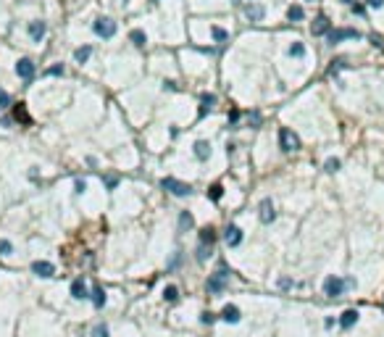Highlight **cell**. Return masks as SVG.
Instances as JSON below:
<instances>
[{"mask_svg": "<svg viewBox=\"0 0 384 337\" xmlns=\"http://www.w3.org/2000/svg\"><path fill=\"white\" fill-rule=\"evenodd\" d=\"M350 287H355V280H342V277H327L324 280V295L327 298H340Z\"/></svg>", "mask_w": 384, "mask_h": 337, "instance_id": "cell-1", "label": "cell"}, {"mask_svg": "<svg viewBox=\"0 0 384 337\" xmlns=\"http://www.w3.org/2000/svg\"><path fill=\"white\" fill-rule=\"evenodd\" d=\"M161 187H164L166 192H171V195H177V198L192 195V185L179 182V179H174V177H164V179H161Z\"/></svg>", "mask_w": 384, "mask_h": 337, "instance_id": "cell-2", "label": "cell"}, {"mask_svg": "<svg viewBox=\"0 0 384 337\" xmlns=\"http://www.w3.org/2000/svg\"><path fill=\"white\" fill-rule=\"evenodd\" d=\"M279 148H282L284 153H295V150H300V137H297L292 129L282 127V129H279Z\"/></svg>", "mask_w": 384, "mask_h": 337, "instance_id": "cell-3", "label": "cell"}, {"mask_svg": "<svg viewBox=\"0 0 384 337\" xmlns=\"http://www.w3.org/2000/svg\"><path fill=\"white\" fill-rule=\"evenodd\" d=\"M95 35L97 37H103V40H110V37L116 35V21L113 19H108V16H103V19H97L95 21Z\"/></svg>", "mask_w": 384, "mask_h": 337, "instance_id": "cell-4", "label": "cell"}, {"mask_svg": "<svg viewBox=\"0 0 384 337\" xmlns=\"http://www.w3.org/2000/svg\"><path fill=\"white\" fill-rule=\"evenodd\" d=\"M258 219H261L263 224H271L276 219V211H274V203H271V198H263L261 206H258Z\"/></svg>", "mask_w": 384, "mask_h": 337, "instance_id": "cell-5", "label": "cell"}, {"mask_svg": "<svg viewBox=\"0 0 384 337\" xmlns=\"http://www.w3.org/2000/svg\"><path fill=\"white\" fill-rule=\"evenodd\" d=\"M355 37H361L355 29H331L327 35V40H329V45H340L342 40H355Z\"/></svg>", "mask_w": 384, "mask_h": 337, "instance_id": "cell-6", "label": "cell"}, {"mask_svg": "<svg viewBox=\"0 0 384 337\" xmlns=\"http://www.w3.org/2000/svg\"><path fill=\"white\" fill-rule=\"evenodd\" d=\"M311 32H313L316 37L329 35V32H331V21H329V16H327V14H318V16L313 19V24H311Z\"/></svg>", "mask_w": 384, "mask_h": 337, "instance_id": "cell-7", "label": "cell"}, {"mask_svg": "<svg viewBox=\"0 0 384 337\" xmlns=\"http://www.w3.org/2000/svg\"><path fill=\"white\" fill-rule=\"evenodd\" d=\"M224 243L229 245V248H237V245L242 243V229H239L237 224H229L224 229Z\"/></svg>", "mask_w": 384, "mask_h": 337, "instance_id": "cell-8", "label": "cell"}, {"mask_svg": "<svg viewBox=\"0 0 384 337\" xmlns=\"http://www.w3.org/2000/svg\"><path fill=\"white\" fill-rule=\"evenodd\" d=\"M205 290H208L211 295H219V293H224V290H226V280H224L221 274H216V271H213V274L208 277V282H205Z\"/></svg>", "mask_w": 384, "mask_h": 337, "instance_id": "cell-9", "label": "cell"}, {"mask_svg": "<svg viewBox=\"0 0 384 337\" xmlns=\"http://www.w3.org/2000/svg\"><path fill=\"white\" fill-rule=\"evenodd\" d=\"M358 319H361V314H358L355 308H347V311H342V314H340V319H337V321H340L342 329H353L355 324H358Z\"/></svg>", "mask_w": 384, "mask_h": 337, "instance_id": "cell-10", "label": "cell"}, {"mask_svg": "<svg viewBox=\"0 0 384 337\" xmlns=\"http://www.w3.org/2000/svg\"><path fill=\"white\" fill-rule=\"evenodd\" d=\"M16 74L21 76L24 82H29L32 76H35V63H32L29 58H21V61L16 63Z\"/></svg>", "mask_w": 384, "mask_h": 337, "instance_id": "cell-11", "label": "cell"}, {"mask_svg": "<svg viewBox=\"0 0 384 337\" xmlns=\"http://www.w3.org/2000/svg\"><path fill=\"white\" fill-rule=\"evenodd\" d=\"M32 271H35L37 277H42V280H48V277L55 274V266L50 261H35L32 263Z\"/></svg>", "mask_w": 384, "mask_h": 337, "instance_id": "cell-12", "label": "cell"}, {"mask_svg": "<svg viewBox=\"0 0 384 337\" xmlns=\"http://www.w3.org/2000/svg\"><path fill=\"white\" fill-rule=\"evenodd\" d=\"M71 298H76V300H87V298H90L87 282H84L82 277H79V280H74V282H71Z\"/></svg>", "mask_w": 384, "mask_h": 337, "instance_id": "cell-13", "label": "cell"}, {"mask_svg": "<svg viewBox=\"0 0 384 337\" xmlns=\"http://www.w3.org/2000/svg\"><path fill=\"white\" fill-rule=\"evenodd\" d=\"M245 16L250 19V21H263V16H266V11H263V5H258V3H247L245 5Z\"/></svg>", "mask_w": 384, "mask_h": 337, "instance_id": "cell-14", "label": "cell"}, {"mask_svg": "<svg viewBox=\"0 0 384 337\" xmlns=\"http://www.w3.org/2000/svg\"><path fill=\"white\" fill-rule=\"evenodd\" d=\"M221 319H224L226 324H237L239 319H242V314H239L237 306H232V303H229V306L221 308Z\"/></svg>", "mask_w": 384, "mask_h": 337, "instance_id": "cell-15", "label": "cell"}, {"mask_svg": "<svg viewBox=\"0 0 384 337\" xmlns=\"http://www.w3.org/2000/svg\"><path fill=\"white\" fill-rule=\"evenodd\" d=\"M45 32H48V27H45V21H32L29 24V37L35 42H40L42 37H45Z\"/></svg>", "mask_w": 384, "mask_h": 337, "instance_id": "cell-16", "label": "cell"}, {"mask_svg": "<svg viewBox=\"0 0 384 337\" xmlns=\"http://www.w3.org/2000/svg\"><path fill=\"white\" fill-rule=\"evenodd\" d=\"M213 106H216V95H203V98H200V111H198V116L203 119L205 113L213 111Z\"/></svg>", "mask_w": 384, "mask_h": 337, "instance_id": "cell-17", "label": "cell"}, {"mask_svg": "<svg viewBox=\"0 0 384 337\" xmlns=\"http://www.w3.org/2000/svg\"><path fill=\"white\" fill-rule=\"evenodd\" d=\"M195 155H198L200 161L211 158V142H205V140H198V142H195Z\"/></svg>", "mask_w": 384, "mask_h": 337, "instance_id": "cell-18", "label": "cell"}, {"mask_svg": "<svg viewBox=\"0 0 384 337\" xmlns=\"http://www.w3.org/2000/svg\"><path fill=\"white\" fill-rule=\"evenodd\" d=\"M192 226H195L192 213H190V211H182V213H179V232H187V229H192Z\"/></svg>", "mask_w": 384, "mask_h": 337, "instance_id": "cell-19", "label": "cell"}, {"mask_svg": "<svg viewBox=\"0 0 384 337\" xmlns=\"http://www.w3.org/2000/svg\"><path fill=\"white\" fill-rule=\"evenodd\" d=\"M90 298H92V306L95 308L106 306V290H103V287H92V295H90Z\"/></svg>", "mask_w": 384, "mask_h": 337, "instance_id": "cell-20", "label": "cell"}, {"mask_svg": "<svg viewBox=\"0 0 384 337\" xmlns=\"http://www.w3.org/2000/svg\"><path fill=\"white\" fill-rule=\"evenodd\" d=\"M90 56H92V48H90V45H82V48L74 50V61H76V63H84Z\"/></svg>", "mask_w": 384, "mask_h": 337, "instance_id": "cell-21", "label": "cell"}, {"mask_svg": "<svg viewBox=\"0 0 384 337\" xmlns=\"http://www.w3.org/2000/svg\"><path fill=\"white\" fill-rule=\"evenodd\" d=\"M129 40L137 45V48H145L147 37H145V32H142V29H132V32H129Z\"/></svg>", "mask_w": 384, "mask_h": 337, "instance_id": "cell-22", "label": "cell"}, {"mask_svg": "<svg viewBox=\"0 0 384 337\" xmlns=\"http://www.w3.org/2000/svg\"><path fill=\"white\" fill-rule=\"evenodd\" d=\"M287 19H290V21H303V19H305V11H303V5H290V11H287Z\"/></svg>", "mask_w": 384, "mask_h": 337, "instance_id": "cell-23", "label": "cell"}, {"mask_svg": "<svg viewBox=\"0 0 384 337\" xmlns=\"http://www.w3.org/2000/svg\"><path fill=\"white\" fill-rule=\"evenodd\" d=\"M164 300L166 303H177L179 300V287L177 284H168V287L164 290Z\"/></svg>", "mask_w": 384, "mask_h": 337, "instance_id": "cell-24", "label": "cell"}, {"mask_svg": "<svg viewBox=\"0 0 384 337\" xmlns=\"http://www.w3.org/2000/svg\"><path fill=\"white\" fill-rule=\"evenodd\" d=\"M200 243H203V245H213V243H216V232H213L211 226H205V229L200 232Z\"/></svg>", "mask_w": 384, "mask_h": 337, "instance_id": "cell-25", "label": "cell"}, {"mask_svg": "<svg viewBox=\"0 0 384 337\" xmlns=\"http://www.w3.org/2000/svg\"><path fill=\"white\" fill-rule=\"evenodd\" d=\"M290 56H292V58H303V56H305V45H303V42H292V45H290Z\"/></svg>", "mask_w": 384, "mask_h": 337, "instance_id": "cell-26", "label": "cell"}, {"mask_svg": "<svg viewBox=\"0 0 384 337\" xmlns=\"http://www.w3.org/2000/svg\"><path fill=\"white\" fill-rule=\"evenodd\" d=\"M211 32H213V40H216V42H226V40H229V32L221 29V27H213Z\"/></svg>", "mask_w": 384, "mask_h": 337, "instance_id": "cell-27", "label": "cell"}, {"mask_svg": "<svg viewBox=\"0 0 384 337\" xmlns=\"http://www.w3.org/2000/svg\"><path fill=\"white\" fill-rule=\"evenodd\" d=\"M342 69H347V58H337L329 66V74H337V71H342Z\"/></svg>", "mask_w": 384, "mask_h": 337, "instance_id": "cell-28", "label": "cell"}, {"mask_svg": "<svg viewBox=\"0 0 384 337\" xmlns=\"http://www.w3.org/2000/svg\"><path fill=\"white\" fill-rule=\"evenodd\" d=\"M16 121L29 124V113H27V108H24V103H18V106H16Z\"/></svg>", "mask_w": 384, "mask_h": 337, "instance_id": "cell-29", "label": "cell"}, {"mask_svg": "<svg viewBox=\"0 0 384 337\" xmlns=\"http://www.w3.org/2000/svg\"><path fill=\"white\" fill-rule=\"evenodd\" d=\"M208 256H211V245H203V243H200V245H198V256H195V258H198V261L203 263Z\"/></svg>", "mask_w": 384, "mask_h": 337, "instance_id": "cell-30", "label": "cell"}, {"mask_svg": "<svg viewBox=\"0 0 384 337\" xmlns=\"http://www.w3.org/2000/svg\"><path fill=\"white\" fill-rule=\"evenodd\" d=\"M221 195H224V187L221 185H213L211 190H208V198L211 200H221Z\"/></svg>", "mask_w": 384, "mask_h": 337, "instance_id": "cell-31", "label": "cell"}, {"mask_svg": "<svg viewBox=\"0 0 384 337\" xmlns=\"http://www.w3.org/2000/svg\"><path fill=\"white\" fill-rule=\"evenodd\" d=\"M324 168H327L329 174H334V171H340V158H329L327 164H324Z\"/></svg>", "mask_w": 384, "mask_h": 337, "instance_id": "cell-32", "label": "cell"}, {"mask_svg": "<svg viewBox=\"0 0 384 337\" xmlns=\"http://www.w3.org/2000/svg\"><path fill=\"white\" fill-rule=\"evenodd\" d=\"M92 337H108V327H106V324H95V327H92Z\"/></svg>", "mask_w": 384, "mask_h": 337, "instance_id": "cell-33", "label": "cell"}, {"mask_svg": "<svg viewBox=\"0 0 384 337\" xmlns=\"http://www.w3.org/2000/svg\"><path fill=\"white\" fill-rule=\"evenodd\" d=\"M11 250H14V245L8 240H0V256H11Z\"/></svg>", "mask_w": 384, "mask_h": 337, "instance_id": "cell-34", "label": "cell"}, {"mask_svg": "<svg viewBox=\"0 0 384 337\" xmlns=\"http://www.w3.org/2000/svg\"><path fill=\"white\" fill-rule=\"evenodd\" d=\"M8 106H11V95L0 87V108H8Z\"/></svg>", "mask_w": 384, "mask_h": 337, "instance_id": "cell-35", "label": "cell"}, {"mask_svg": "<svg viewBox=\"0 0 384 337\" xmlns=\"http://www.w3.org/2000/svg\"><path fill=\"white\" fill-rule=\"evenodd\" d=\"M200 321H203V324H213V321H216V314H211V311H203V314H200Z\"/></svg>", "mask_w": 384, "mask_h": 337, "instance_id": "cell-36", "label": "cell"}, {"mask_svg": "<svg viewBox=\"0 0 384 337\" xmlns=\"http://www.w3.org/2000/svg\"><path fill=\"white\" fill-rule=\"evenodd\" d=\"M63 71H66L63 66H50L48 71H45V74H48V76H63Z\"/></svg>", "mask_w": 384, "mask_h": 337, "instance_id": "cell-37", "label": "cell"}, {"mask_svg": "<svg viewBox=\"0 0 384 337\" xmlns=\"http://www.w3.org/2000/svg\"><path fill=\"white\" fill-rule=\"evenodd\" d=\"M247 119H250V124H253V127H261V113H258V111H253L250 116H247Z\"/></svg>", "mask_w": 384, "mask_h": 337, "instance_id": "cell-38", "label": "cell"}, {"mask_svg": "<svg viewBox=\"0 0 384 337\" xmlns=\"http://www.w3.org/2000/svg\"><path fill=\"white\" fill-rule=\"evenodd\" d=\"M116 182H119V177H113V174H110V177H106V187H108V190H113Z\"/></svg>", "mask_w": 384, "mask_h": 337, "instance_id": "cell-39", "label": "cell"}, {"mask_svg": "<svg viewBox=\"0 0 384 337\" xmlns=\"http://www.w3.org/2000/svg\"><path fill=\"white\" fill-rule=\"evenodd\" d=\"M74 190H76V192H84V190H87V182H84V179H76V182H74Z\"/></svg>", "mask_w": 384, "mask_h": 337, "instance_id": "cell-40", "label": "cell"}, {"mask_svg": "<svg viewBox=\"0 0 384 337\" xmlns=\"http://www.w3.org/2000/svg\"><path fill=\"white\" fill-rule=\"evenodd\" d=\"M292 284H295V282H292V280H287V277H282V280H279V287H282V290H290Z\"/></svg>", "mask_w": 384, "mask_h": 337, "instance_id": "cell-41", "label": "cell"}, {"mask_svg": "<svg viewBox=\"0 0 384 337\" xmlns=\"http://www.w3.org/2000/svg\"><path fill=\"white\" fill-rule=\"evenodd\" d=\"M177 263H179V253H174V256H171V261H168V266H166V269H174Z\"/></svg>", "mask_w": 384, "mask_h": 337, "instance_id": "cell-42", "label": "cell"}, {"mask_svg": "<svg viewBox=\"0 0 384 337\" xmlns=\"http://www.w3.org/2000/svg\"><path fill=\"white\" fill-rule=\"evenodd\" d=\"M366 3L371 5V8H382V5H384V0H366Z\"/></svg>", "mask_w": 384, "mask_h": 337, "instance_id": "cell-43", "label": "cell"}, {"mask_svg": "<svg viewBox=\"0 0 384 337\" xmlns=\"http://www.w3.org/2000/svg\"><path fill=\"white\" fill-rule=\"evenodd\" d=\"M334 324H337V321L331 319V316H327V319H324V327H327V329H331V327H334Z\"/></svg>", "mask_w": 384, "mask_h": 337, "instance_id": "cell-44", "label": "cell"}, {"mask_svg": "<svg viewBox=\"0 0 384 337\" xmlns=\"http://www.w3.org/2000/svg\"><path fill=\"white\" fill-rule=\"evenodd\" d=\"M164 87H166V90H171V93H174V90H177V82H171V79H168V82H164Z\"/></svg>", "mask_w": 384, "mask_h": 337, "instance_id": "cell-45", "label": "cell"}, {"mask_svg": "<svg viewBox=\"0 0 384 337\" xmlns=\"http://www.w3.org/2000/svg\"><path fill=\"white\" fill-rule=\"evenodd\" d=\"M371 42H374V45H376V48H384V42H382V40H379V37H376V35H374V37H371Z\"/></svg>", "mask_w": 384, "mask_h": 337, "instance_id": "cell-46", "label": "cell"}, {"mask_svg": "<svg viewBox=\"0 0 384 337\" xmlns=\"http://www.w3.org/2000/svg\"><path fill=\"white\" fill-rule=\"evenodd\" d=\"M342 3H353V0H342Z\"/></svg>", "mask_w": 384, "mask_h": 337, "instance_id": "cell-47", "label": "cell"}, {"mask_svg": "<svg viewBox=\"0 0 384 337\" xmlns=\"http://www.w3.org/2000/svg\"><path fill=\"white\" fill-rule=\"evenodd\" d=\"M153 3H158V0H153Z\"/></svg>", "mask_w": 384, "mask_h": 337, "instance_id": "cell-48", "label": "cell"}]
</instances>
